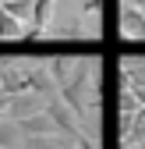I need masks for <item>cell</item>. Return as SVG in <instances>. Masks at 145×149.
Masks as SVG:
<instances>
[{"label":"cell","mask_w":145,"mask_h":149,"mask_svg":"<svg viewBox=\"0 0 145 149\" xmlns=\"http://www.w3.org/2000/svg\"><path fill=\"white\" fill-rule=\"evenodd\" d=\"M46 103H50V96H43V92H35V89H25V92H18V96H11L7 114L14 121H21V117H32V114H43Z\"/></svg>","instance_id":"obj_1"},{"label":"cell","mask_w":145,"mask_h":149,"mask_svg":"<svg viewBox=\"0 0 145 149\" xmlns=\"http://www.w3.org/2000/svg\"><path fill=\"white\" fill-rule=\"evenodd\" d=\"M46 110H50V117L57 121L60 135H67V139H78V135H81V121H78V114H75V110H71L60 96H50Z\"/></svg>","instance_id":"obj_2"},{"label":"cell","mask_w":145,"mask_h":149,"mask_svg":"<svg viewBox=\"0 0 145 149\" xmlns=\"http://www.w3.org/2000/svg\"><path fill=\"white\" fill-rule=\"evenodd\" d=\"M120 36L131 43H145V11H138L131 0H124L120 7Z\"/></svg>","instance_id":"obj_3"},{"label":"cell","mask_w":145,"mask_h":149,"mask_svg":"<svg viewBox=\"0 0 145 149\" xmlns=\"http://www.w3.org/2000/svg\"><path fill=\"white\" fill-rule=\"evenodd\" d=\"M88 64V57H50L46 61V68H50V74H53V82H57V89L60 85H67L71 78H78V71Z\"/></svg>","instance_id":"obj_4"},{"label":"cell","mask_w":145,"mask_h":149,"mask_svg":"<svg viewBox=\"0 0 145 149\" xmlns=\"http://www.w3.org/2000/svg\"><path fill=\"white\" fill-rule=\"evenodd\" d=\"M18 128H21V135H57V132H60L57 121L50 117V110L32 114V117H21V121H18Z\"/></svg>","instance_id":"obj_5"},{"label":"cell","mask_w":145,"mask_h":149,"mask_svg":"<svg viewBox=\"0 0 145 149\" xmlns=\"http://www.w3.org/2000/svg\"><path fill=\"white\" fill-rule=\"evenodd\" d=\"M120 78L131 89H145V57H124L120 61Z\"/></svg>","instance_id":"obj_6"},{"label":"cell","mask_w":145,"mask_h":149,"mask_svg":"<svg viewBox=\"0 0 145 149\" xmlns=\"http://www.w3.org/2000/svg\"><path fill=\"white\" fill-rule=\"evenodd\" d=\"M21 139L25 135H21V128H18V121L11 114L7 117L0 114V149H21Z\"/></svg>","instance_id":"obj_7"},{"label":"cell","mask_w":145,"mask_h":149,"mask_svg":"<svg viewBox=\"0 0 145 149\" xmlns=\"http://www.w3.org/2000/svg\"><path fill=\"white\" fill-rule=\"evenodd\" d=\"M67 142H75V139H67V135H25L21 139V149H64Z\"/></svg>","instance_id":"obj_8"},{"label":"cell","mask_w":145,"mask_h":149,"mask_svg":"<svg viewBox=\"0 0 145 149\" xmlns=\"http://www.w3.org/2000/svg\"><path fill=\"white\" fill-rule=\"evenodd\" d=\"M25 22H18V18L11 14V11H4V7H0V39H25Z\"/></svg>","instance_id":"obj_9"},{"label":"cell","mask_w":145,"mask_h":149,"mask_svg":"<svg viewBox=\"0 0 145 149\" xmlns=\"http://www.w3.org/2000/svg\"><path fill=\"white\" fill-rule=\"evenodd\" d=\"M53 7H57V0H35V7H32V29H39L43 36L50 32V18H53Z\"/></svg>","instance_id":"obj_10"},{"label":"cell","mask_w":145,"mask_h":149,"mask_svg":"<svg viewBox=\"0 0 145 149\" xmlns=\"http://www.w3.org/2000/svg\"><path fill=\"white\" fill-rule=\"evenodd\" d=\"M0 7L11 11L18 22H25V25H28V22H32V7H35V0H4Z\"/></svg>","instance_id":"obj_11"},{"label":"cell","mask_w":145,"mask_h":149,"mask_svg":"<svg viewBox=\"0 0 145 149\" xmlns=\"http://www.w3.org/2000/svg\"><path fill=\"white\" fill-rule=\"evenodd\" d=\"M135 110H138V96L131 85H124L120 89V114H135Z\"/></svg>","instance_id":"obj_12"},{"label":"cell","mask_w":145,"mask_h":149,"mask_svg":"<svg viewBox=\"0 0 145 149\" xmlns=\"http://www.w3.org/2000/svg\"><path fill=\"white\" fill-rule=\"evenodd\" d=\"M75 146H78V149H99V142H96L92 135H85V132H81V135L75 139Z\"/></svg>","instance_id":"obj_13"},{"label":"cell","mask_w":145,"mask_h":149,"mask_svg":"<svg viewBox=\"0 0 145 149\" xmlns=\"http://www.w3.org/2000/svg\"><path fill=\"white\" fill-rule=\"evenodd\" d=\"M99 4H103V0H85V7H81V11L92 18V14H99Z\"/></svg>","instance_id":"obj_14"},{"label":"cell","mask_w":145,"mask_h":149,"mask_svg":"<svg viewBox=\"0 0 145 149\" xmlns=\"http://www.w3.org/2000/svg\"><path fill=\"white\" fill-rule=\"evenodd\" d=\"M7 107H11V92L0 89V114H7Z\"/></svg>","instance_id":"obj_15"},{"label":"cell","mask_w":145,"mask_h":149,"mask_svg":"<svg viewBox=\"0 0 145 149\" xmlns=\"http://www.w3.org/2000/svg\"><path fill=\"white\" fill-rule=\"evenodd\" d=\"M131 4H135V7H138V11H145V0H131Z\"/></svg>","instance_id":"obj_16"},{"label":"cell","mask_w":145,"mask_h":149,"mask_svg":"<svg viewBox=\"0 0 145 149\" xmlns=\"http://www.w3.org/2000/svg\"><path fill=\"white\" fill-rule=\"evenodd\" d=\"M64 149H78V146H75V142H67V146H64Z\"/></svg>","instance_id":"obj_17"},{"label":"cell","mask_w":145,"mask_h":149,"mask_svg":"<svg viewBox=\"0 0 145 149\" xmlns=\"http://www.w3.org/2000/svg\"><path fill=\"white\" fill-rule=\"evenodd\" d=\"M135 149H145V139H142V142H138V146H135Z\"/></svg>","instance_id":"obj_18"},{"label":"cell","mask_w":145,"mask_h":149,"mask_svg":"<svg viewBox=\"0 0 145 149\" xmlns=\"http://www.w3.org/2000/svg\"><path fill=\"white\" fill-rule=\"evenodd\" d=\"M0 4H4V0H0Z\"/></svg>","instance_id":"obj_19"}]
</instances>
